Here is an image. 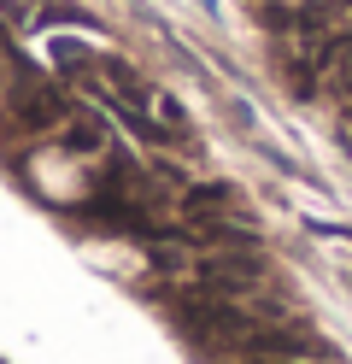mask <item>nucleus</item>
I'll list each match as a JSON object with an SVG mask.
<instances>
[{"label": "nucleus", "mask_w": 352, "mask_h": 364, "mask_svg": "<svg viewBox=\"0 0 352 364\" xmlns=\"http://www.w3.org/2000/svg\"><path fill=\"white\" fill-rule=\"evenodd\" d=\"M147 112L159 118V129H171L176 141L188 135V106L176 100V95H164V88H147Z\"/></svg>", "instance_id": "f257e3e1"}, {"label": "nucleus", "mask_w": 352, "mask_h": 364, "mask_svg": "<svg viewBox=\"0 0 352 364\" xmlns=\"http://www.w3.org/2000/svg\"><path fill=\"white\" fill-rule=\"evenodd\" d=\"M65 147H70V153H100V147H106V124H100V118H70Z\"/></svg>", "instance_id": "f03ea898"}, {"label": "nucleus", "mask_w": 352, "mask_h": 364, "mask_svg": "<svg viewBox=\"0 0 352 364\" xmlns=\"http://www.w3.org/2000/svg\"><path fill=\"white\" fill-rule=\"evenodd\" d=\"M247 364H317V358H247Z\"/></svg>", "instance_id": "7ed1b4c3"}]
</instances>
